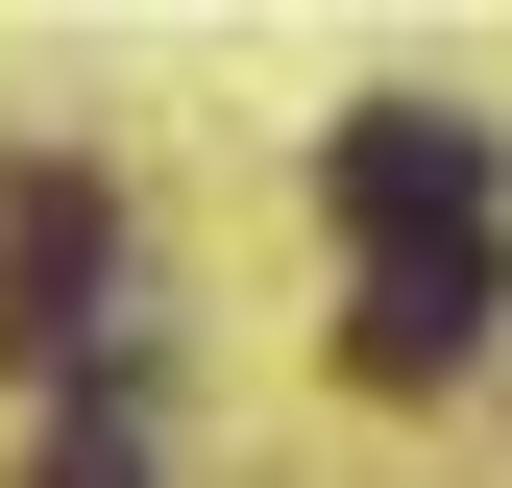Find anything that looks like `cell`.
Instances as JSON below:
<instances>
[{
    "instance_id": "6da1fadb",
    "label": "cell",
    "mask_w": 512,
    "mask_h": 488,
    "mask_svg": "<svg viewBox=\"0 0 512 488\" xmlns=\"http://www.w3.org/2000/svg\"><path fill=\"white\" fill-rule=\"evenodd\" d=\"M317 196H342L366 269H415V244H488V220H512V147H488V122H439V98H366L342 147H317Z\"/></svg>"
},
{
    "instance_id": "277c9868",
    "label": "cell",
    "mask_w": 512,
    "mask_h": 488,
    "mask_svg": "<svg viewBox=\"0 0 512 488\" xmlns=\"http://www.w3.org/2000/svg\"><path fill=\"white\" fill-rule=\"evenodd\" d=\"M25 488H147V440H122V415H74V440H49Z\"/></svg>"
},
{
    "instance_id": "3957f363",
    "label": "cell",
    "mask_w": 512,
    "mask_h": 488,
    "mask_svg": "<svg viewBox=\"0 0 512 488\" xmlns=\"http://www.w3.org/2000/svg\"><path fill=\"white\" fill-rule=\"evenodd\" d=\"M74 293H98V196L49 171V196L0 220V342H74Z\"/></svg>"
},
{
    "instance_id": "7a4b0ae2",
    "label": "cell",
    "mask_w": 512,
    "mask_h": 488,
    "mask_svg": "<svg viewBox=\"0 0 512 488\" xmlns=\"http://www.w3.org/2000/svg\"><path fill=\"white\" fill-rule=\"evenodd\" d=\"M488 318H512V269H488V244H415V269H366V366H391V391H439V366H488Z\"/></svg>"
}]
</instances>
